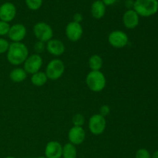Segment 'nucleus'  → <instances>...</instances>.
<instances>
[{"label": "nucleus", "mask_w": 158, "mask_h": 158, "mask_svg": "<svg viewBox=\"0 0 158 158\" xmlns=\"http://www.w3.org/2000/svg\"><path fill=\"white\" fill-rule=\"evenodd\" d=\"M29 55V49L26 44L22 42L11 43L6 52V58L10 64L19 66L24 63Z\"/></svg>", "instance_id": "1"}, {"label": "nucleus", "mask_w": 158, "mask_h": 158, "mask_svg": "<svg viewBox=\"0 0 158 158\" xmlns=\"http://www.w3.org/2000/svg\"><path fill=\"white\" fill-rule=\"evenodd\" d=\"M134 9L141 17H150L158 12V0H134Z\"/></svg>", "instance_id": "2"}, {"label": "nucleus", "mask_w": 158, "mask_h": 158, "mask_svg": "<svg viewBox=\"0 0 158 158\" xmlns=\"http://www.w3.org/2000/svg\"><path fill=\"white\" fill-rule=\"evenodd\" d=\"M86 83L92 92L100 93L106 87V79L101 71H90L86 75Z\"/></svg>", "instance_id": "3"}, {"label": "nucleus", "mask_w": 158, "mask_h": 158, "mask_svg": "<svg viewBox=\"0 0 158 158\" xmlns=\"http://www.w3.org/2000/svg\"><path fill=\"white\" fill-rule=\"evenodd\" d=\"M65 72V64L60 59H53L49 62L46 67L48 80H57L63 77Z\"/></svg>", "instance_id": "4"}, {"label": "nucleus", "mask_w": 158, "mask_h": 158, "mask_svg": "<svg viewBox=\"0 0 158 158\" xmlns=\"http://www.w3.org/2000/svg\"><path fill=\"white\" fill-rule=\"evenodd\" d=\"M32 32L38 41L45 43L52 40L53 36V29L50 25L45 22H39L35 23L32 29Z\"/></svg>", "instance_id": "5"}, {"label": "nucleus", "mask_w": 158, "mask_h": 158, "mask_svg": "<svg viewBox=\"0 0 158 158\" xmlns=\"http://www.w3.org/2000/svg\"><path fill=\"white\" fill-rule=\"evenodd\" d=\"M106 127V120L104 117L100 114L91 116L88 121V129L89 132L95 136L101 135Z\"/></svg>", "instance_id": "6"}, {"label": "nucleus", "mask_w": 158, "mask_h": 158, "mask_svg": "<svg viewBox=\"0 0 158 158\" xmlns=\"http://www.w3.org/2000/svg\"><path fill=\"white\" fill-rule=\"evenodd\" d=\"M108 43L115 49H122L127 46L129 37L127 34L122 30H114L108 35Z\"/></svg>", "instance_id": "7"}, {"label": "nucleus", "mask_w": 158, "mask_h": 158, "mask_svg": "<svg viewBox=\"0 0 158 158\" xmlns=\"http://www.w3.org/2000/svg\"><path fill=\"white\" fill-rule=\"evenodd\" d=\"M43 60L40 54L33 53L29 55L26 61L23 63V69H25L27 74H32L40 71L43 66Z\"/></svg>", "instance_id": "8"}, {"label": "nucleus", "mask_w": 158, "mask_h": 158, "mask_svg": "<svg viewBox=\"0 0 158 158\" xmlns=\"http://www.w3.org/2000/svg\"><path fill=\"white\" fill-rule=\"evenodd\" d=\"M65 34L69 41L76 43V42L79 41L83 36V26L80 23H75L73 21L69 22L66 26Z\"/></svg>", "instance_id": "9"}, {"label": "nucleus", "mask_w": 158, "mask_h": 158, "mask_svg": "<svg viewBox=\"0 0 158 158\" xmlns=\"http://www.w3.org/2000/svg\"><path fill=\"white\" fill-rule=\"evenodd\" d=\"M27 29L22 23H15L10 26L8 37L12 43H20L26 36Z\"/></svg>", "instance_id": "10"}, {"label": "nucleus", "mask_w": 158, "mask_h": 158, "mask_svg": "<svg viewBox=\"0 0 158 158\" xmlns=\"http://www.w3.org/2000/svg\"><path fill=\"white\" fill-rule=\"evenodd\" d=\"M17 9L15 5L9 2L2 3L0 6V20L10 23L15 18Z\"/></svg>", "instance_id": "11"}, {"label": "nucleus", "mask_w": 158, "mask_h": 158, "mask_svg": "<svg viewBox=\"0 0 158 158\" xmlns=\"http://www.w3.org/2000/svg\"><path fill=\"white\" fill-rule=\"evenodd\" d=\"M86 139V132L83 127H72L68 132V140L69 143L75 145H80Z\"/></svg>", "instance_id": "12"}, {"label": "nucleus", "mask_w": 158, "mask_h": 158, "mask_svg": "<svg viewBox=\"0 0 158 158\" xmlns=\"http://www.w3.org/2000/svg\"><path fill=\"white\" fill-rule=\"evenodd\" d=\"M122 22L124 27L127 29H134L140 23V16L134 9H127L123 13Z\"/></svg>", "instance_id": "13"}, {"label": "nucleus", "mask_w": 158, "mask_h": 158, "mask_svg": "<svg viewBox=\"0 0 158 158\" xmlns=\"http://www.w3.org/2000/svg\"><path fill=\"white\" fill-rule=\"evenodd\" d=\"M46 49L53 56H60L66 51V46L63 41L52 38L46 43Z\"/></svg>", "instance_id": "14"}, {"label": "nucleus", "mask_w": 158, "mask_h": 158, "mask_svg": "<svg viewBox=\"0 0 158 158\" xmlns=\"http://www.w3.org/2000/svg\"><path fill=\"white\" fill-rule=\"evenodd\" d=\"M63 146L56 140H51L45 147V157L46 158H61Z\"/></svg>", "instance_id": "15"}, {"label": "nucleus", "mask_w": 158, "mask_h": 158, "mask_svg": "<svg viewBox=\"0 0 158 158\" xmlns=\"http://www.w3.org/2000/svg\"><path fill=\"white\" fill-rule=\"evenodd\" d=\"M106 7L101 0H94L90 7L91 15L96 19H101L106 14Z\"/></svg>", "instance_id": "16"}, {"label": "nucleus", "mask_w": 158, "mask_h": 158, "mask_svg": "<svg viewBox=\"0 0 158 158\" xmlns=\"http://www.w3.org/2000/svg\"><path fill=\"white\" fill-rule=\"evenodd\" d=\"M27 73L23 68L17 67L9 73V79L14 83H23L27 78Z\"/></svg>", "instance_id": "17"}, {"label": "nucleus", "mask_w": 158, "mask_h": 158, "mask_svg": "<svg viewBox=\"0 0 158 158\" xmlns=\"http://www.w3.org/2000/svg\"><path fill=\"white\" fill-rule=\"evenodd\" d=\"M88 66L91 71H100L103 66V60L100 55L94 54L88 60Z\"/></svg>", "instance_id": "18"}, {"label": "nucleus", "mask_w": 158, "mask_h": 158, "mask_svg": "<svg viewBox=\"0 0 158 158\" xmlns=\"http://www.w3.org/2000/svg\"><path fill=\"white\" fill-rule=\"evenodd\" d=\"M47 76H46V73L43 72V71H39V72L32 74L31 77V83L33 86H37V87L44 86L47 83Z\"/></svg>", "instance_id": "19"}, {"label": "nucleus", "mask_w": 158, "mask_h": 158, "mask_svg": "<svg viewBox=\"0 0 158 158\" xmlns=\"http://www.w3.org/2000/svg\"><path fill=\"white\" fill-rule=\"evenodd\" d=\"M62 157L63 158H77V149L75 145L72 144L69 142L63 146L62 151Z\"/></svg>", "instance_id": "20"}, {"label": "nucleus", "mask_w": 158, "mask_h": 158, "mask_svg": "<svg viewBox=\"0 0 158 158\" xmlns=\"http://www.w3.org/2000/svg\"><path fill=\"white\" fill-rule=\"evenodd\" d=\"M43 0H26V5L29 9L37 11L43 6Z\"/></svg>", "instance_id": "21"}, {"label": "nucleus", "mask_w": 158, "mask_h": 158, "mask_svg": "<svg viewBox=\"0 0 158 158\" xmlns=\"http://www.w3.org/2000/svg\"><path fill=\"white\" fill-rule=\"evenodd\" d=\"M72 122L73 126L75 127H83L85 123V117L83 114H77L73 117Z\"/></svg>", "instance_id": "22"}, {"label": "nucleus", "mask_w": 158, "mask_h": 158, "mask_svg": "<svg viewBox=\"0 0 158 158\" xmlns=\"http://www.w3.org/2000/svg\"><path fill=\"white\" fill-rule=\"evenodd\" d=\"M10 26H11L9 25V23H6V22L0 20V36L8 35Z\"/></svg>", "instance_id": "23"}, {"label": "nucleus", "mask_w": 158, "mask_h": 158, "mask_svg": "<svg viewBox=\"0 0 158 158\" xmlns=\"http://www.w3.org/2000/svg\"><path fill=\"white\" fill-rule=\"evenodd\" d=\"M9 42L5 38L0 37V55L6 53L9 47Z\"/></svg>", "instance_id": "24"}, {"label": "nucleus", "mask_w": 158, "mask_h": 158, "mask_svg": "<svg viewBox=\"0 0 158 158\" xmlns=\"http://www.w3.org/2000/svg\"><path fill=\"white\" fill-rule=\"evenodd\" d=\"M135 158H151V154L148 150L140 148L136 151Z\"/></svg>", "instance_id": "25"}, {"label": "nucleus", "mask_w": 158, "mask_h": 158, "mask_svg": "<svg viewBox=\"0 0 158 158\" xmlns=\"http://www.w3.org/2000/svg\"><path fill=\"white\" fill-rule=\"evenodd\" d=\"M33 49L36 54H40L46 49V43L37 40L33 46Z\"/></svg>", "instance_id": "26"}, {"label": "nucleus", "mask_w": 158, "mask_h": 158, "mask_svg": "<svg viewBox=\"0 0 158 158\" xmlns=\"http://www.w3.org/2000/svg\"><path fill=\"white\" fill-rule=\"evenodd\" d=\"M110 113V106H108V105L104 104V105H103V106H100V113H99L100 115H102L103 117H106V116L109 115Z\"/></svg>", "instance_id": "27"}, {"label": "nucleus", "mask_w": 158, "mask_h": 158, "mask_svg": "<svg viewBox=\"0 0 158 158\" xmlns=\"http://www.w3.org/2000/svg\"><path fill=\"white\" fill-rule=\"evenodd\" d=\"M83 15H82L81 13H80V12H77V13L74 14L73 20V21L77 23H81V22L83 21Z\"/></svg>", "instance_id": "28"}, {"label": "nucleus", "mask_w": 158, "mask_h": 158, "mask_svg": "<svg viewBox=\"0 0 158 158\" xmlns=\"http://www.w3.org/2000/svg\"><path fill=\"white\" fill-rule=\"evenodd\" d=\"M124 5L125 7L127 9H134V0H125Z\"/></svg>", "instance_id": "29"}, {"label": "nucleus", "mask_w": 158, "mask_h": 158, "mask_svg": "<svg viewBox=\"0 0 158 158\" xmlns=\"http://www.w3.org/2000/svg\"><path fill=\"white\" fill-rule=\"evenodd\" d=\"M101 1L106 6H110L115 4L117 0H101Z\"/></svg>", "instance_id": "30"}, {"label": "nucleus", "mask_w": 158, "mask_h": 158, "mask_svg": "<svg viewBox=\"0 0 158 158\" xmlns=\"http://www.w3.org/2000/svg\"><path fill=\"white\" fill-rule=\"evenodd\" d=\"M151 158H158V150L153 153V154L151 155Z\"/></svg>", "instance_id": "31"}, {"label": "nucleus", "mask_w": 158, "mask_h": 158, "mask_svg": "<svg viewBox=\"0 0 158 158\" xmlns=\"http://www.w3.org/2000/svg\"><path fill=\"white\" fill-rule=\"evenodd\" d=\"M36 158H46V157H45V156H40V157H36Z\"/></svg>", "instance_id": "32"}, {"label": "nucleus", "mask_w": 158, "mask_h": 158, "mask_svg": "<svg viewBox=\"0 0 158 158\" xmlns=\"http://www.w3.org/2000/svg\"><path fill=\"white\" fill-rule=\"evenodd\" d=\"M5 158H16V157H12V156H9V157H5Z\"/></svg>", "instance_id": "33"}]
</instances>
